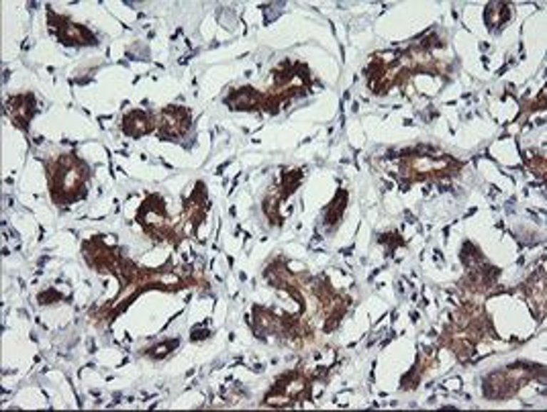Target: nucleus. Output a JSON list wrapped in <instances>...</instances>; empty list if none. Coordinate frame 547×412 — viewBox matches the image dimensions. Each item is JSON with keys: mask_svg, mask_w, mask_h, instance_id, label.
Wrapping results in <instances>:
<instances>
[{"mask_svg": "<svg viewBox=\"0 0 547 412\" xmlns=\"http://www.w3.org/2000/svg\"><path fill=\"white\" fill-rule=\"evenodd\" d=\"M190 123V115L184 108H165L162 113V120H160V131L162 137H180L182 133L188 129Z\"/></svg>", "mask_w": 547, "mask_h": 412, "instance_id": "nucleus-1", "label": "nucleus"}, {"mask_svg": "<svg viewBox=\"0 0 547 412\" xmlns=\"http://www.w3.org/2000/svg\"><path fill=\"white\" fill-rule=\"evenodd\" d=\"M125 133L131 135V137H139V135H145V133L151 129V120L145 113L141 110H135L129 117L125 118Z\"/></svg>", "mask_w": 547, "mask_h": 412, "instance_id": "nucleus-2", "label": "nucleus"}]
</instances>
